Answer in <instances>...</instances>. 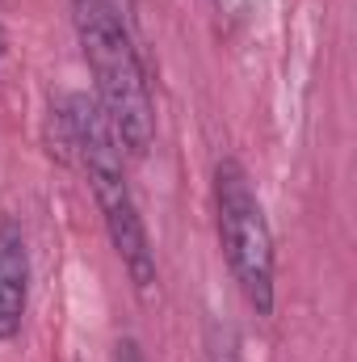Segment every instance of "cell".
<instances>
[{
  "label": "cell",
  "mask_w": 357,
  "mask_h": 362,
  "mask_svg": "<svg viewBox=\"0 0 357 362\" xmlns=\"http://www.w3.org/2000/svg\"><path fill=\"white\" fill-rule=\"evenodd\" d=\"M0 55H4V34H0Z\"/></svg>",
  "instance_id": "obj_8"
},
{
  "label": "cell",
  "mask_w": 357,
  "mask_h": 362,
  "mask_svg": "<svg viewBox=\"0 0 357 362\" xmlns=\"http://www.w3.org/2000/svg\"><path fill=\"white\" fill-rule=\"evenodd\" d=\"M68 122H72V148L80 152L85 160V173H89L92 198L101 206V219H105V232L122 257V266L131 274V282L139 291H152L156 282V253H152V240H147V228L139 219V206H135V194L126 185L122 173V148L101 114V105L89 97H72L68 105Z\"/></svg>",
  "instance_id": "obj_2"
},
{
  "label": "cell",
  "mask_w": 357,
  "mask_h": 362,
  "mask_svg": "<svg viewBox=\"0 0 357 362\" xmlns=\"http://www.w3.org/2000/svg\"><path fill=\"white\" fill-rule=\"evenodd\" d=\"M206 362H236V350H231V333L210 325V341H206Z\"/></svg>",
  "instance_id": "obj_5"
},
{
  "label": "cell",
  "mask_w": 357,
  "mask_h": 362,
  "mask_svg": "<svg viewBox=\"0 0 357 362\" xmlns=\"http://www.w3.org/2000/svg\"><path fill=\"white\" fill-rule=\"evenodd\" d=\"M72 21H76V38L85 47L92 85H97V105L118 148L131 156H147L156 139V114H152L147 72L126 34V21L105 0H72Z\"/></svg>",
  "instance_id": "obj_1"
},
{
  "label": "cell",
  "mask_w": 357,
  "mask_h": 362,
  "mask_svg": "<svg viewBox=\"0 0 357 362\" xmlns=\"http://www.w3.org/2000/svg\"><path fill=\"white\" fill-rule=\"evenodd\" d=\"M105 4H109V8H114V13H118L122 21H126V17L135 13V0H105Z\"/></svg>",
  "instance_id": "obj_7"
},
{
  "label": "cell",
  "mask_w": 357,
  "mask_h": 362,
  "mask_svg": "<svg viewBox=\"0 0 357 362\" xmlns=\"http://www.w3.org/2000/svg\"><path fill=\"white\" fill-rule=\"evenodd\" d=\"M214 206H219V236L231 274L244 299L269 316L273 312V236H269L261 198L240 160H219L214 169Z\"/></svg>",
  "instance_id": "obj_3"
},
{
  "label": "cell",
  "mask_w": 357,
  "mask_h": 362,
  "mask_svg": "<svg viewBox=\"0 0 357 362\" xmlns=\"http://www.w3.org/2000/svg\"><path fill=\"white\" fill-rule=\"evenodd\" d=\"M30 299V253L13 219L0 223V341L17 337Z\"/></svg>",
  "instance_id": "obj_4"
},
{
  "label": "cell",
  "mask_w": 357,
  "mask_h": 362,
  "mask_svg": "<svg viewBox=\"0 0 357 362\" xmlns=\"http://www.w3.org/2000/svg\"><path fill=\"white\" fill-rule=\"evenodd\" d=\"M114 362H143L139 358V346H135V341H122L118 354H114Z\"/></svg>",
  "instance_id": "obj_6"
}]
</instances>
